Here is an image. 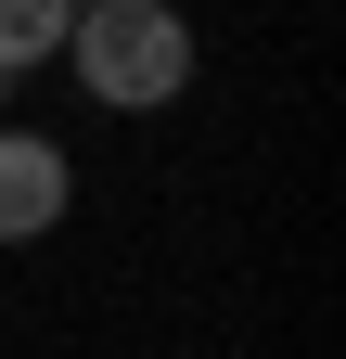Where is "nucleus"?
Masks as SVG:
<instances>
[{"mask_svg":"<svg viewBox=\"0 0 346 359\" xmlns=\"http://www.w3.org/2000/svg\"><path fill=\"white\" fill-rule=\"evenodd\" d=\"M64 65L90 90L103 116H167L193 90V26L167 13V0H90V13L64 26Z\"/></svg>","mask_w":346,"mask_h":359,"instance_id":"1","label":"nucleus"},{"mask_svg":"<svg viewBox=\"0 0 346 359\" xmlns=\"http://www.w3.org/2000/svg\"><path fill=\"white\" fill-rule=\"evenodd\" d=\"M64 205H77V167H64V142H39V128H0V244L64 231Z\"/></svg>","mask_w":346,"mask_h":359,"instance_id":"2","label":"nucleus"},{"mask_svg":"<svg viewBox=\"0 0 346 359\" xmlns=\"http://www.w3.org/2000/svg\"><path fill=\"white\" fill-rule=\"evenodd\" d=\"M64 26H77L64 0H0V77H26V65H52V52H64Z\"/></svg>","mask_w":346,"mask_h":359,"instance_id":"3","label":"nucleus"}]
</instances>
